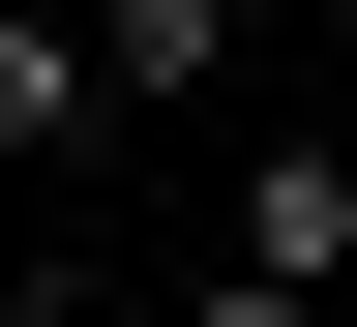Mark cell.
Returning <instances> with one entry per match:
<instances>
[{
  "instance_id": "cell-3",
  "label": "cell",
  "mask_w": 357,
  "mask_h": 327,
  "mask_svg": "<svg viewBox=\"0 0 357 327\" xmlns=\"http://www.w3.org/2000/svg\"><path fill=\"white\" fill-rule=\"evenodd\" d=\"M89 30H119V119H208L238 89V0H89Z\"/></svg>"
},
{
  "instance_id": "cell-5",
  "label": "cell",
  "mask_w": 357,
  "mask_h": 327,
  "mask_svg": "<svg viewBox=\"0 0 357 327\" xmlns=\"http://www.w3.org/2000/svg\"><path fill=\"white\" fill-rule=\"evenodd\" d=\"M0 327H60V268H30V238H0Z\"/></svg>"
},
{
  "instance_id": "cell-4",
  "label": "cell",
  "mask_w": 357,
  "mask_h": 327,
  "mask_svg": "<svg viewBox=\"0 0 357 327\" xmlns=\"http://www.w3.org/2000/svg\"><path fill=\"white\" fill-rule=\"evenodd\" d=\"M178 327H328V298H298V268H238V238H208V268H178Z\"/></svg>"
},
{
  "instance_id": "cell-1",
  "label": "cell",
  "mask_w": 357,
  "mask_h": 327,
  "mask_svg": "<svg viewBox=\"0 0 357 327\" xmlns=\"http://www.w3.org/2000/svg\"><path fill=\"white\" fill-rule=\"evenodd\" d=\"M208 238H238V268H298V298H357V119H268V149L208 178Z\"/></svg>"
},
{
  "instance_id": "cell-2",
  "label": "cell",
  "mask_w": 357,
  "mask_h": 327,
  "mask_svg": "<svg viewBox=\"0 0 357 327\" xmlns=\"http://www.w3.org/2000/svg\"><path fill=\"white\" fill-rule=\"evenodd\" d=\"M60 149H119V30L89 0H0V178H60Z\"/></svg>"
}]
</instances>
